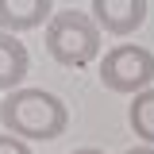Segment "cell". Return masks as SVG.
I'll list each match as a JSON object with an SVG mask.
<instances>
[{
	"label": "cell",
	"mask_w": 154,
	"mask_h": 154,
	"mask_svg": "<svg viewBox=\"0 0 154 154\" xmlns=\"http://www.w3.org/2000/svg\"><path fill=\"white\" fill-rule=\"evenodd\" d=\"M73 154H104L100 146H81V150H73Z\"/></svg>",
	"instance_id": "10"
},
{
	"label": "cell",
	"mask_w": 154,
	"mask_h": 154,
	"mask_svg": "<svg viewBox=\"0 0 154 154\" xmlns=\"http://www.w3.org/2000/svg\"><path fill=\"white\" fill-rule=\"evenodd\" d=\"M54 16V0H0V31L19 35V31H31L42 27Z\"/></svg>",
	"instance_id": "5"
},
{
	"label": "cell",
	"mask_w": 154,
	"mask_h": 154,
	"mask_svg": "<svg viewBox=\"0 0 154 154\" xmlns=\"http://www.w3.org/2000/svg\"><path fill=\"white\" fill-rule=\"evenodd\" d=\"M0 123L8 135H16L23 143H50L66 131L69 108L62 104V96L46 93V89L19 85L0 100Z\"/></svg>",
	"instance_id": "1"
},
{
	"label": "cell",
	"mask_w": 154,
	"mask_h": 154,
	"mask_svg": "<svg viewBox=\"0 0 154 154\" xmlns=\"http://www.w3.org/2000/svg\"><path fill=\"white\" fill-rule=\"evenodd\" d=\"M46 50L62 66H89L100 54V27H96V19L77 12V8L54 12L50 23H46Z\"/></svg>",
	"instance_id": "2"
},
{
	"label": "cell",
	"mask_w": 154,
	"mask_h": 154,
	"mask_svg": "<svg viewBox=\"0 0 154 154\" xmlns=\"http://www.w3.org/2000/svg\"><path fill=\"white\" fill-rule=\"evenodd\" d=\"M100 81H104V89L123 93V96L143 93L154 81V54L139 42L108 46V54L100 58Z\"/></svg>",
	"instance_id": "3"
},
{
	"label": "cell",
	"mask_w": 154,
	"mask_h": 154,
	"mask_svg": "<svg viewBox=\"0 0 154 154\" xmlns=\"http://www.w3.org/2000/svg\"><path fill=\"white\" fill-rule=\"evenodd\" d=\"M127 154H154V146H146V143H139V146H131Z\"/></svg>",
	"instance_id": "9"
},
{
	"label": "cell",
	"mask_w": 154,
	"mask_h": 154,
	"mask_svg": "<svg viewBox=\"0 0 154 154\" xmlns=\"http://www.w3.org/2000/svg\"><path fill=\"white\" fill-rule=\"evenodd\" d=\"M127 123H131V131L146 146H154V85L143 89V93H135L131 108H127Z\"/></svg>",
	"instance_id": "7"
},
{
	"label": "cell",
	"mask_w": 154,
	"mask_h": 154,
	"mask_svg": "<svg viewBox=\"0 0 154 154\" xmlns=\"http://www.w3.org/2000/svg\"><path fill=\"white\" fill-rule=\"evenodd\" d=\"M0 154H31V146L23 143V139H16V135H0Z\"/></svg>",
	"instance_id": "8"
},
{
	"label": "cell",
	"mask_w": 154,
	"mask_h": 154,
	"mask_svg": "<svg viewBox=\"0 0 154 154\" xmlns=\"http://www.w3.org/2000/svg\"><path fill=\"white\" fill-rule=\"evenodd\" d=\"M31 69V58H27V46L19 42L16 35L0 31V93H12L23 85V77Z\"/></svg>",
	"instance_id": "6"
},
{
	"label": "cell",
	"mask_w": 154,
	"mask_h": 154,
	"mask_svg": "<svg viewBox=\"0 0 154 154\" xmlns=\"http://www.w3.org/2000/svg\"><path fill=\"white\" fill-rule=\"evenodd\" d=\"M89 16L96 19L100 31L108 35H131L146 23V0H93V12Z\"/></svg>",
	"instance_id": "4"
}]
</instances>
